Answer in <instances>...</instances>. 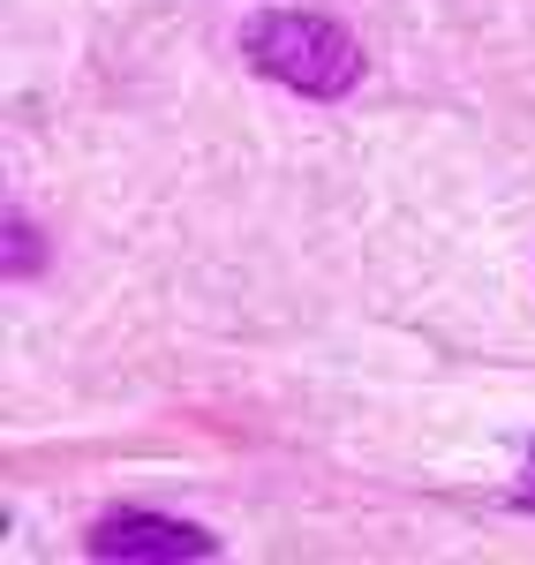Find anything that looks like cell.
Returning <instances> with one entry per match:
<instances>
[{"label":"cell","mask_w":535,"mask_h":565,"mask_svg":"<svg viewBox=\"0 0 535 565\" xmlns=\"http://www.w3.org/2000/svg\"><path fill=\"white\" fill-rule=\"evenodd\" d=\"M242 45H249V61L265 76H279L302 98H347L362 84V45L332 15H295V8L287 15H257L242 31Z\"/></svg>","instance_id":"cell-1"},{"label":"cell","mask_w":535,"mask_h":565,"mask_svg":"<svg viewBox=\"0 0 535 565\" xmlns=\"http://www.w3.org/2000/svg\"><path fill=\"white\" fill-rule=\"evenodd\" d=\"M90 558H220V535L189 521H167V513H106L90 527Z\"/></svg>","instance_id":"cell-2"}]
</instances>
